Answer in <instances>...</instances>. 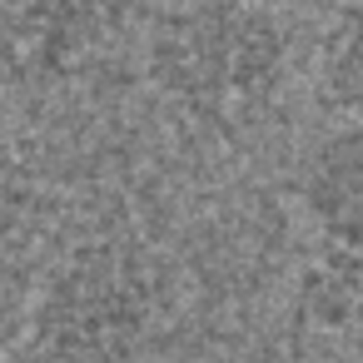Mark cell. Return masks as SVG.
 <instances>
[{"label":"cell","mask_w":363,"mask_h":363,"mask_svg":"<svg viewBox=\"0 0 363 363\" xmlns=\"http://www.w3.org/2000/svg\"><path fill=\"white\" fill-rule=\"evenodd\" d=\"M289 26L244 0L145 11V75L199 130L239 135L279 95Z\"/></svg>","instance_id":"cell-1"},{"label":"cell","mask_w":363,"mask_h":363,"mask_svg":"<svg viewBox=\"0 0 363 363\" xmlns=\"http://www.w3.org/2000/svg\"><path fill=\"white\" fill-rule=\"evenodd\" d=\"M160 259L130 234L75 244L35 289L30 358L35 363H140L160 323Z\"/></svg>","instance_id":"cell-2"},{"label":"cell","mask_w":363,"mask_h":363,"mask_svg":"<svg viewBox=\"0 0 363 363\" xmlns=\"http://www.w3.org/2000/svg\"><path fill=\"white\" fill-rule=\"evenodd\" d=\"M135 11L95 0H0V90H45L85 70Z\"/></svg>","instance_id":"cell-3"},{"label":"cell","mask_w":363,"mask_h":363,"mask_svg":"<svg viewBox=\"0 0 363 363\" xmlns=\"http://www.w3.org/2000/svg\"><path fill=\"white\" fill-rule=\"evenodd\" d=\"M294 199L323 249H363V125H338L298 155Z\"/></svg>","instance_id":"cell-4"},{"label":"cell","mask_w":363,"mask_h":363,"mask_svg":"<svg viewBox=\"0 0 363 363\" xmlns=\"http://www.w3.org/2000/svg\"><path fill=\"white\" fill-rule=\"evenodd\" d=\"M294 308L313 333L363 353V249H318L298 269Z\"/></svg>","instance_id":"cell-5"},{"label":"cell","mask_w":363,"mask_h":363,"mask_svg":"<svg viewBox=\"0 0 363 363\" xmlns=\"http://www.w3.org/2000/svg\"><path fill=\"white\" fill-rule=\"evenodd\" d=\"M318 100L348 125H363V6L328 16L318 40Z\"/></svg>","instance_id":"cell-6"},{"label":"cell","mask_w":363,"mask_h":363,"mask_svg":"<svg viewBox=\"0 0 363 363\" xmlns=\"http://www.w3.org/2000/svg\"><path fill=\"white\" fill-rule=\"evenodd\" d=\"M40 229H45V189L16 160L0 155V269L26 264Z\"/></svg>","instance_id":"cell-7"},{"label":"cell","mask_w":363,"mask_h":363,"mask_svg":"<svg viewBox=\"0 0 363 363\" xmlns=\"http://www.w3.org/2000/svg\"><path fill=\"white\" fill-rule=\"evenodd\" d=\"M30 279H26V264L16 269H0V358H6V348L30 328Z\"/></svg>","instance_id":"cell-8"}]
</instances>
